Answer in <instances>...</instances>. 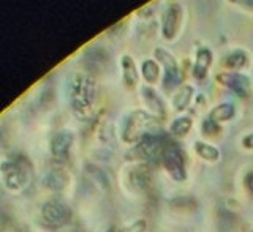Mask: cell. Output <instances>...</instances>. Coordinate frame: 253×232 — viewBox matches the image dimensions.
I'll return each instance as SVG.
<instances>
[{"label":"cell","instance_id":"5","mask_svg":"<svg viewBox=\"0 0 253 232\" xmlns=\"http://www.w3.org/2000/svg\"><path fill=\"white\" fill-rule=\"evenodd\" d=\"M215 82L228 89L229 92H233L236 97H239L242 100L250 98V95L253 93V81L249 75L245 73H236V71H221V73L215 75Z\"/></svg>","mask_w":253,"mask_h":232},{"label":"cell","instance_id":"6","mask_svg":"<svg viewBox=\"0 0 253 232\" xmlns=\"http://www.w3.org/2000/svg\"><path fill=\"white\" fill-rule=\"evenodd\" d=\"M184 22V6L179 2H168L162 14L160 32L165 41H174L179 37V32Z\"/></svg>","mask_w":253,"mask_h":232},{"label":"cell","instance_id":"29","mask_svg":"<svg viewBox=\"0 0 253 232\" xmlns=\"http://www.w3.org/2000/svg\"><path fill=\"white\" fill-rule=\"evenodd\" d=\"M250 232H253V229H252V231H250Z\"/></svg>","mask_w":253,"mask_h":232},{"label":"cell","instance_id":"27","mask_svg":"<svg viewBox=\"0 0 253 232\" xmlns=\"http://www.w3.org/2000/svg\"><path fill=\"white\" fill-rule=\"evenodd\" d=\"M241 146L245 150H253V131L244 136V138L241 139Z\"/></svg>","mask_w":253,"mask_h":232},{"label":"cell","instance_id":"25","mask_svg":"<svg viewBox=\"0 0 253 232\" xmlns=\"http://www.w3.org/2000/svg\"><path fill=\"white\" fill-rule=\"evenodd\" d=\"M221 125H217V123H213L212 120H209L208 117H206L203 122H201V133L204 136H208V138H215V136L220 133V128Z\"/></svg>","mask_w":253,"mask_h":232},{"label":"cell","instance_id":"20","mask_svg":"<svg viewBox=\"0 0 253 232\" xmlns=\"http://www.w3.org/2000/svg\"><path fill=\"white\" fill-rule=\"evenodd\" d=\"M192 130H193V117L190 116H179L176 118H172L168 126L169 134L176 139H184Z\"/></svg>","mask_w":253,"mask_h":232},{"label":"cell","instance_id":"17","mask_svg":"<svg viewBox=\"0 0 253 232\" xmlns=\"http://www.w3.org/2000/svg\"><path fill=\"white\" fill-rule=\"evenodd\" d=\"M141 77L146 85L154 87L163 77V70L155 59H144L141 62Z\"/></svg>","mask_w":253,"mask_h":232},{"label":"cell","instance_id":"1","mask_svg":"<svg viewBox=\"0 0 253 232\" xmlns=\"http://www.w3.org/2000/svg\"><path fill=\"white\" fill-rule=\"evenodd\" d=\"M67 97L68 105L78 118H89L93 114L98 101L97 79L90 73H76L75 76H71L68 82Z\"/></svg>","mask_w":253,"mask_h":232},{"label":"cell","instance_id":"11","mask_svg":"<svg viewBox=\"0 0 253 232\" xmlns=\"http://www.w3.org/2000/svg\"><path fill=\"white\" fill-rule=\"evenodd\" d=\"M139 93H141L142 103H144V106H146V111H149L150 114L158 117L160 120H165L166 118V103L162 98V95L150 85H141Z\"/></svg>","mask_w":253,"mask_h":232},{"label":"cell","instance_id":"23","mask_svg":"<svg viewBox=\"0 0 253 232\" xmlns=\"http://www.w3.org/2000/svg\"><path fill=\"white\" fill-rule=\"evenodd\" d=\"M87 177H89L100 190H103V191L109 190V179H108V175L105 174V171L100 169V167L87 166Z\"/></svg>","mask_w":253,"mask_h":232},{"label":"cell","instance_id":"16","mask_svg":"<svg viewBox=\"0 0 253 232\" xmlns=\"http://www.w3.org/2000/svg\"><path fill=\"white\" fill-rule=\"evenodd\" d=\"M250 65V54L245 49H233L223 57V67L226 71H236V73H244V70Z\"/></svg>","mask_w":253,"mask_h":232},{"label":"cell","instance_id":"12","mask_svg":"<svg viewBox=\"0 0 253 232\" xmlns=\"http://www.w3.org/2000/svg\"><path fill=\"white\" fill-rule=\"evenodd\" d=\"M73 142H75V136L71 131L62 130L55 133L49 144V152L52 158L57 159V161H67Z\"/></svg>","mask_w":253,"mask_h":232},{"label":"cell","instance_id":"3","mask_svg":"<svg viewBox=\"0 0 253 232\" xmlns=\"http://www.w3.org/2000/svg\"><path fill=\"white\" fill-rule=\"evenodd\" d=\"M171 144H166L165 136L160 133H154L146 136L138 144H134L133 149H130L128 159L131 163H154L157 159H162L165 150Z\"/></svg>","mask_w":253,"mask_h":232},{"label":"cell","instance_id":"9","mask_svg":"<svg viewBox=\"0 0 253 232\" xmlns=\"http://www.w3.org/2000/svg\"><path fill=\"white\" fill-rule=\"evenodd\" d=\"M152 185V167L149 163H131L125 171V187L131 193H146Z\"/></svg>","mask_w":253,"mask_h":232},{"label":"cell","instance_id":"28","mask_svg":"<svg viewBox=\"0 0 253 232\" xmlns=\"http://www.w3.org/2000/svg\"><path fill=\"white\" fill-rule=\"evenodd\" d=\"M103 232H119V229L117 228H108L106 231H103Z\"/></svg>","mask_w":253,"mask_h":232},{"label":"cell","instance_id":"22","mask_svg":"<svg viewBox=\"0 0 253 232\" xmlns=\"http://www.w3.org/2000/svg\"><path fill=\"white\" fill-rule=\"evenodd\" d=\"M154 59L160 63V67L162 70H174V68H180L179 67V62L177 59L174 57V55L169 52V51H166L165 47H155V51H154Z\"/></svg>","mask_w":253,"mask_h":232},{"label":"cell","instance_id":"26","mask_svg":"<svg viewBox=\"0 0 253 232\" xmlns=\"http://www.w3.org/2000/svg\"><path fill=\"white\" fill-rule=\"evenodd\" d=\"M242 185L244 188L249 191V193L253 196V169H250L247 174L244 175V180H242Z\"/></svg>","mask_w":253,"mask_h":232},{"label":"cell","instance_id":"14","mask_svg":"<svg viewBox=\"0 0 253 232\" xmlns=\"http://www.w3.org/2000/svg\"><path fill=\"white\" fill-rule=\"evenodd\" d=\"M193 98H195V87L192 84L180 85L171 97L172 111H176L177 114L185 113V111L190 108V105L193 103Z\"/></svg>","mask_w":253,"mask_h":232},{"label":"cell","instance_id":"4","mask_svg":"<svg viewBox=\"0 0 253 232\" xmlns=\"http://www.w3.org/2000/svg\"><path fill=\"white\" fill-rule=\"evenodd\" d=\"M30 180L27 164L18 159H3L0 163V183L10 193H19L26 190Z\"/></svg>","mask_w":253,"mask_h":232},{"label":"cell","instance_id":"10","mask_svg":"<svg viewBox=\"0 0 253 232\" xmlns=\"http://www.w3.org/2000/svg\"><path fill=\"white\" fill-rule=\"evenodd\" d=\"M119 67H121V77H122L124 89L128 92L136 90L141 84V68H138L134 59L130 54H122L121 60H119Z\"/></svg>","mask_w":253,"mask_h":232},{"label":"cell","instance_id":"24","mask_svg":"<svg viewBox=\"0 0 253 232\" xmlns=\"http://www.w3.org/2000/svg\"><path fill=\"white\" fill-rule=\"evenodd\" d=\"M147 231V221L144 218H138L128 225L119 228V232H146Z\"/></svg>","mask_w":253,"mask_h":232},{"label":"cell","instance_id":"2","mask_svg":"<svg viewBox=\"0 0 253 232\" xmlns=\"http://www.w3.org/2000/svg\"><path fill=\"white\" fill-rule=\"evenodd\" d=\"M163 120L152 116L146 109H131L126 113L119 126V136L124 144H138L146 136L160 133V125Z\"/></svg>","mask_w":253,"mask_h":232},{"label":"cell","instance_id":"18","mask_svg":"<svg viewBox=\"0 0 253 232\" xmlns=\"http://www.w3.org/2000/svg\"><path fill=\"white\" fill-rule=\"evenodd\" d=\"M234 116H236V106L231 101H223L218 103V105H215L209 111L208 118L217 125H223L229 122V120H233Z\"/></svg>","mask_w":253,"mask_h":232},{"label":"cell","instance_id":"7","mask_svg":"<svg viewBox=\"0 0 253 232\" xmlns=\"http://www.w3.org/2000/svg\"><path fill=\"white\" fill-rule=\"evenodd\" d=\"M162 166L166 172V175L174 180V182H185L188 177L187 172V159H185V154L180 150V147L176 146H169L165 150V154L162 156Z\"/></svg>","mask_w":253,"mask_h":232},{"label":"cell","instance_id":"15","mask_svg":"<svg viewBox=\"0 0 253 232\" xmlns=\"http://www.w3.org/2000/svg\"><path fill=\"white\" fill-rule=\"evenodd\" d=\"M43 187L54 193H60V191L67 190L70 185V175L65 169H51L44 174L42 180Z\"/></svg>","mask_w":253,"mask_h":232},{"label":"cell","instance_id":"21","mask_svg":"<svg viewBox=\"0 0 253 232\" xmlns=\"http://www.w3.org/2000/svg\"><path fill=\"white\" fill-rule=\"evenodd\" d=\"M84 59L90 70H103L108 62V52L100 46H87V49L84 51Z\"/></svg>","mask_w":253,"mask_h":232},{"label":"cell","instance_id":"19","mask_svg":"<svg viewBox=\"0 0 253 232\" xmlns=\"http://www.w3.org/2000/svg\"><path fill=\"white\" fill-rule=\"evenodd\" d=\"M193 150L198 158H201L203 161H208V163H217L221 158L220 149L208 141H203V139H196L193 142Z\"/></svg>","mask_w":253,"mask_h":232},{"label":"cell","instance_id":"13","mask_svg":"<svg viewBox=\"0 0 253 232\" xmlns=\"http://www.w3.org/2000/svg\"><path fill=\"white\" fill-rule=\"evenodd\" d=\"M213 63V54L208 46H200L195 52V62L192 67V76L196 81H204L208 77Z\"/></svg>","mask_w":253,"mask_h":232},{"label":"cell","instance_id":"8","mask_svg":"<svg viewBox=\"0 0 253 232\" xmlns=\"http://www.w3.org/2000/svg\"><path fill=\"white\" fill-rule=\"evenodd\" d=\"M40 212H42V220L52 229L68 226L71 218H73V212H71L70 207L65 202L57 201V199L46 201Z\"/></svg>","mask_w":253,"mask_h":232}]
</instances>
